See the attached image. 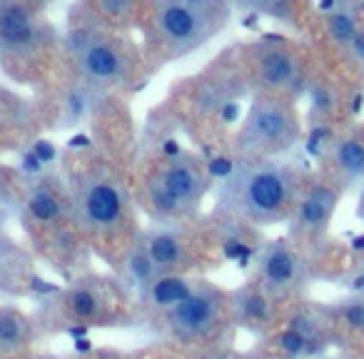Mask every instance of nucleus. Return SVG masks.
Instances as JSON below:
<instances>
[{"label":"nucleus","instance_id":"nucleus-1","mask_svg":"<svg viewBox=\"0 0 364 359\" xmlns=\"http://www.w3.org/2000/svg\"><path fill=\"white\" fill-rule=\"evenodd\" d=\"M297 203V177L289 167L269 160H245L223 180L220 205L250 223L269 225Z\"/></svg>","mask_w":364,"mask_h":359},{"label":"nucleus","instance_id":"nucleus-2","mask_svg":"<svg viewBox=\"0 0 364 359\" xmlns=\"http://www.w3.org/2000/svg\"><path fill=\"white\" fill-rule=\"evenodd\" d=\"M230 8L218 0H165L152 6V31L167 58H182L228 26Z\"/></svg>","mask_w":364,"mask_h":359},{"label":"nucleus","instance_id":"nucleus-3","mask_svg":"<svg viewBox=\"0 0 364 359\" xmlns=\"http://www.w3.org/2000/svg\"><path fill=\"white\" fill-rule=\"evenodd\" d=\"M297 137L299 120L292 102H284L282 97L259 95L245 117L235 147L247 160H264L274 152L289 150Z\"/></svg>","mask_w":364,"mask_h":359},{"label":"nucleus","instance_id":"nucleus-4","mask_svg":"<svg viewBox=\"0 0 364 359\" xmlns=\"http://www.w3.org/2000/svg\"><path fill=\"white\" fill-rule=\"evenodd\" d=\"M205 172L190 155H177L165 160L155 177L147 185L152 208L160 215L193 213L205 193Z\"/></svg>","mask_w":364,"mask_h":359},{"label":"nucleus","instance_id":"nucleus-5","mask_svg":"<svg viewBox=\"0 0 364 359\" xmlns=\"http://www.w3.org/2000/svg\"><path fill=\"white\" fill-rule=\"evenodd\" d=\"M68 48L75 55L80 75L92 85H117L130 75V58L115 41L90 31H73Z\"/></svg>","mask_w":364,"mask_h":359},{"label":"nucleus","instance_id":"nucleus-6","mask_svg":"<svg viewBox=\"0 0 364 359\" xmlns=\"http://www.w3.org/2000/svg\"><path fill=\"white\" fill-rule=\"evenodd\" d=\"M75 210L77 218L92 230L117 227L125 215V193L120 185L102 175H82L75 183Z\"/></svg>","mask_w":364,"mask_h":359},{"label":"nucleus","instance_id":"nucleus-7","mask_svg":"<svg viewBox=\"0 0 364 359\" xmlns=\"http://www.w3.org/2000/svg\"><path fill=\"white\" fill-rule=\"evenodd\" d=\"M220 309H223V294L210 284H195L188 299L167 309V324L182 342H200L210 337L220 324Z\"/></svg>","mask_w":364,"mask_h":359},{"label":"nucleus","instance_id":"nucleus-8","mask_svg":"<svg viewBox=\"0 0 364 359\" xmlns=\"http://www.w3.org/2000/svg\"><path fill=\"white\" fill-rule=\"evenodd\" d=\"M257 80L267 90H302V73L299 63L284 45H262L259 43L255 55Z\"/></svg>","mask_w":364,"mask_h":359},{"label":"nucleus","instance_id":"nucleus-9","mask_svg":"<svg viewBox=\"0 0 364 359\" xmlns=\"http://www.w3.org/2000/svg\"><path fill=\"white\" fill-rule=\"evenodd\" d=\"M43 41L41 26L26 3H0V48L8 53H31Z\"/></svg>","mask_w":364,"mask_h":359},{"label":"nucleus","instance_id":"nucleus-10","mask_svg":"<svg viewBox=\"0 0 364 359\" xmlns=\"http://www.w3.org/2000/svg\"><path fill=\"white\" fill-rule=\"evenodd\" d=\"M257 274H259V282H262V287L267 289V292L282 294V292H289V289L299 282L302 264H299L297 252H294L284 240H277V242L267 245L264 252L259 254Z\"/></svg>","mask_w":364,"mask_h":359},{"label":"nucleus","instance_id":"nucleus-11","mask_svg":"<svg viewBox=\"0 0 364 359\" xmlns=\"http://www.w3.org/2000/svg\"><path fill=\"white\" fill-rule=\"evenodd\" d=\"M337 190L329 185H314L309 188L292 208V225L302 235H317L329 227L334 210H337Z\"/></svg>","mask_w":364,"mask_h":359},{"label":"nucleus","instance_id":"nucleus-12","mask_svg":"<svg viewBox=\"0 0 364 359\" xmlns=\"http://www.w3.org/2000/svg\"><path fill=\"white\" fill-rule=\"evenodd\" d=\"M150 257L152 267L157 274H172V269L180 267L185 262V247H182V237L170 227H157L145 235L142 240Z\"/></svg>","mask_w":364,"mask_h":359},{"label":"nucleus","instance_id":"nucleus-13","mask_svg":"<svg viewBox=\"0 0 364 359\" xmlns=\"http://www.w3.org/2000/svg\"><path fill=\"white\" fill-rule=\"evenodd\" d=\"M195 289V284L185 277H177V274H157L150 284H147V299H150L152 307L157 309H172L182 302V299H188L190 292Z\"/></svg>","mask_w":364,"mask_h":359},{"label":"nucleus","instance_id":"nucleus-14","mask_svg":"<svg viewBox=\"0 0 364 359\" xmlns=\"http://www.w3.org/2000/svg\"><path fill=\"white\" fill-rule=\"evenodd\" d=\"M232 312L235 319L245 322L247 327H262V324L272 322V307H269V297L262 289H242L235 294L232 299Z\"/></svg>","mask_w":364,"mask_h":359},{"label":"nucleus","instance_id":"nucleus-15","mask_svg":"<svg viewBox=\"0 0 364 359\" xmlns=\"http://www.w3.org/2000/svg\"><path fill=\"white\" fill-rule=\"evenodd\" d=\"M332 160L344 185L359 183L364 172V145L359 137H342L332 145Z\"/></svg>","mask_w":364,"mask_h":359},{"label":"nucleus","instance_id":"nucleus-16","mask_svg":"<svg viewBox=\"0 0 364 359\" xmlns=\"http://www.w3.org/2000/svg\"><path fill=\"white\" fill-rule=\"evenodd\" d=\"M31 342V322L16 309H0V349L13 352Z\"/></svg>","mask_w":364,"mask_h":359},{"label":"nucleus","instance_id":"nucleus-17","mask_svg":"<svg viewBox=\"0 0 364 359\" xmlns=\"http://www.w3.org/2000/svg\"><path fill=\"white\" fill-rule=\"evenodd\" d=\"M327 31L332 36V41L339 48H349V43L354 41V36L359 33V21L354 16V6H342L337 3L332 13H327Z\"/></svg>","mask_w":364,"mask_h":359},{"label":"nucleus","instance_id":"nucleus-18","mask_svg":"<svg viewBox=\"0 0 364 359\" xmlns=\"http://www.w3.org/2000/svg\"><path fill=\"white\" fill-rule=\"evenodd\" d=\"M28 213H31V218L36 220V223L50 225L63 218V203L53 190L36 188L28 195Z\"/></svg>","mask_w":364,"mask_h":359},{"label":"nucleus","instance_id":"nucleus-19","mask_svg":"<svg viewBox=\"0 0 364 359\" xmlns=\"http://www.w3.org/2000/svg\"><path fill=\"white\" fill-rule=\"evenodd\" d=\"M68 307H70L73 317L85 324V319H92L100 314V297L95 294V289L82 284V287H75L68 294Z\"/></svg>","mask_w":364,"mask_h":359},{"label":"nucleus","instance_id":"nucleus-20","mask_svg":"<svg viewBox=\"0 0 364 359\" xmlns=\"http://www.w3.org/2000/svg\"><path fill=\"white\" fill-rule=\"evenodd\" d=\"M127 272L132 274V279H135V284L140 289H147V284L157 277L155 267H152L150 257H147V250H145V245H142V240L135 245V250H132L130 257H127Z\"/></svg>","mask_w":364,"mask_h":359},{"label":"nucleus","instance_id":"nucleus-21","mask_svg":"<svg viewBox=\"0 0 364 359\" xmlns=\"http://www.w3.org/2000/svg\"><path fill=\"white\" fill-rule=\"evenodd\" d=\"M332 140V130H329L324 122H314L312 127H309L307 137H304V150L309 152V155L319 157L324 152V145Z\"/></svg>","mask_w":364,"mask_h":359},{"label":"nucleus","instance_id":"nucleus-22","mask_svg":"<svg viewBox=\"0 0 364 359\" xmlns=\"http://www.w3.org/2000/svg\"><path fill=\"white\" fill-rule=\"evenodd\" d=\"M277 344L279 349H282L284 354H289V357H299V354H304L309 349V344L304 342V337H299L294 329H284V332H279L277 337Z\"/></svg>","mask_w":364,"mask_h":359},{"label":"nucleus","instance_id":"nucleus-23","mask_svg":"<svg viewBox=\"0 0 364 359\" xmlns=\"http://www.w3.org/2000/svg\"><path fill=\"white\" fill-rule=\"evenodd\" d=\"M342 319L349 329H354V332H359V329L364 327V302L359 299V294L357 297H352L342 307Z\"/></svg>","mask_w":364,"mask_h":359},{"label":"nucleus","instance_id":"nucleus-24","mask_svg":"<svg viewBox=\"0 0 364 359\" xmlns=\"http://www.w3.org/2000/svg\"><path fill=\"white\" fill-rule=\"evenodd\" d=\"M235 165H237V162H235L232 157L213 155L208 160V165H205V170H208V177H215V180H228V177L232 175Z\"/></svg>","mask_w":364,"mask_h":359},{"label":"nucleus","instance_id":"nucleus-25","mask_svg":"<svg viewBox=\"0 0 364 359\" xmlns=\"http://www.w3.org/2000/svg\"><path fill=\"white\" fill-rule=\"evenodd\" d=\"M309 97H312V112H319V115H324L327 110H332V92L327 90L324 85H314L312 92H309Z\"/></svg>","mask_w":364,"mask_h":359},{"label":"nucleus","instance_id":"nucleus-26","mask_svg":"<svg viewBox=\"0 0 364 359\" xmlns=\"http://www.w3.org/2000/svg\"><path fill=\"white\" fill-rule=\"evenodd\" d=\"M65 105H68V110H70V122H77V117H82V115H85V110H87L85 90L70 92V95H68V100H65Z\"/></svg>","mask_w":364,"mask_h":359},{"label":"nucleus","instance_id":"nucleus-27","mask_svg":"<svg viewBox=\"0 0 364 359\" xmlns=\"http://www.w3.org/2000/svg\"><path fill=\"white\" fill-rule=\"evenodd\" d=\"M31 152L36 155V160L41 162L43 167L50 165V162H55V157H58V150H55V145H53L50 140H38L36 145H33Z\"/></svg>","mask_w":364,"mask_h":359},{"label":"nucleus","instance_id":"nucleus-28","mask_svg":"<svg viewBox=\"0 0 364 359\" xmlns=\"http://www.w3.org/2000/svg\"><path fill=\"white\" fill-rule=\"evenodd\" d=\"M28 287H31L36 294H43V297H46V294H58V292H60V287H58V284L46 282V279L38 277V274H31V279H28Z\"/></svg>","mask_w":364,"mask_h":359},{"label":"nucleus","instance_id":"nucleus-29","mask_svg":"<svg viewBox=\"0 0 364 359\" xmlns=\"http://www.w3.org/2000/svg\"><path fill=\"white\" fill-rule=\"evenodd\" d=\"M240 115H242V107H240V102H237V100L225 102V105L220 107V117H223V122H228V125L237 122V120H240Z\"/></svg>","mask_w":364,"mask_h":359},{"label":"nucleus","instance_id":"nucleus-30","mask_svg":"<svg viewBox=\"0 0 364 359\" xmlns=\"http://www.w3.org/2000/svg\"><path fill=\"white\" fill-rule=\"evenodd\" d=\"M100 11L107 13V16H125L130 11V3H122V0H102Z\"/></svg>","mask_w":364,"mask_h":359},{"label":"nucleus","instance_id":"nucleus-31","mask_svg":"<svg viewBox=\"0 0 364 359\" xmlns=\"http://www.w3.org/2000/svg\"><path fill=\"white\" fill-rule=\"evenodd\" d=\"M21 167H23V172H26V175H41V172H43V165L36 160V155H33V152H26V155L21 157Z\"/></svg>","mask_w":364,"mask_h":359},{"label":"nucleus","instance_id":"nucleus-32","mask_svg":"<svg viewBox=\"0 0 364 359\" xmlns=\"http://www.w3.org/2000/svg\"><path fill=\"white\" fill-rule=\"evenodd\" d=\"M349 50H352L354 60H364V33L359 31L357 36H354V41L349 43Z\"/></svg>","mask_w":364,"mask_h":359},{"label":"nucleus","instance_id":"nucleus-33","mask_svg":"<svg viewBox=\"0 0 364 359\" xmlns=\"http://www.w3.org/2000/svg\"><path fill=\"white\" fill-rule=\"evenodd\" d=\"M160 152L165 155V160H175L177 155H182L177 140H165V142H162V147H160Z\"/></svg>","mask_w":364,"mask_h":359},{"label":"nucleus","instance_id":"nucleus-34","mask_svg":"<svg viewBox=\"0 0 364 359\" xmlns=\"http://www.w3.org/2000/svg\"><path fill=\"white\" fill-rule=\"evenodd\" d=\"M65 332H68V337H73V339H85L87 334H90V327H87V324H70V327H65Z\"/></svg>","mask_w":364,"mask_h":359},{"label":"nucleus","instance_id":"nucleus-35","mask_svg":"<svg viewBox=\"0 0 364 359\" xmlns=\"http://www.w3.org/2000/svg\"><path fill=\"white\" fill-rule=\"evenodd\" d=\"M92 142H90V137L87 135H73L70 140H68V147H70V150H82V147H90Z\"/></svg>","mask_w":364,"mask_h":359},{"label":"nucleus","instance_id":"nucleus-36","mask_svg":"<svg viewBox=\"0 0 364 359\" xmlns=\"http://www.w3.org/2000/svg\"><path fill=\"white\" fill-rule=\"evenodd\" d=\"M73 349H75L77 354H90L92 352V342L90 339H73Z\"/></svg>","mask_w":364,"mask_h":359},{"label":"nucleus","instance_id":"nucleus-37","mask_svg":"<svg viewBox=\"0 0 364 359\" xmlns=\"http://www.w3.org/2000/svg\"><path fill=\"white\" fill-rule=\"evenodd\" d=\"M349 287L354 289V294H359L364 289V272H362V269H357V272L352 274V282H349Z\"/></svg>","mask_w":364,"mask_h":359},{"label":"nucleus","instance_id":"nucleus-38","mask_svg":"<svg viewBox=\"0 0 364 359\" xmlns=\"http://www.w3.org/2000/svg\"><path fill=\"white\" fill-rule=\"evenodd\" d=\"M257 21H259L257 13H247V16L242 18V28H247V31H255V28H257Z\"/></svg>","mask_w":364,"mask_h":359},{"label":"nucleus","instance_id":"nucleus-39","mask_svg":"<svg viewBox=\"0 0 364 359\" xmlns=\"http://www.w3.org/2000/svg\"><path fill=\"white\" fill-rule=\"evenodd\" d=\"M359 112H362V92L352 97V115H359Z\"/></svg>","mask_w":364,"mask_h":359},{"label":"nucleus","instance_id":"nucleus-40","mask_svg":"<svg viewBox=\"0 0 364 359\" xmlns=\"http://www.w3.org/2000/svg\"><path fill=\"white\" fill-rule=\"evenodd\" d=\"M349 245H352L354 252H359V250H364V235H354L352 242H349Z\"/></svg>","mask_w":364,"mask_h":359},{"label":"nucleus","instance_id":"nucleus-41","mask_svg":"<svg viewBox=\"0 0 364 359\" xmlns=\"http://www.w3.org/2000/svg\"><path fill=\"white\" fill-rule=\"evenodd\" d=\"M334 6H337V3H332V0H322V3H317V8L322 13H332L334 11Z\"/></svg>","mask_w":364,"mask_h":359},{"label":"nucleus","instance_id":"nucleus-42","mask_svg":"<svg viewBox=\"0 0 364 359\" xmlns=\"http://www.w3.org/2000/svg\"><path fill=\"white\" fill-rule=\"evenodd\" d=\"M208 359H220V357H208Z\"/></svg>","mask_w":364,"mask_h":359}]
</instances>
